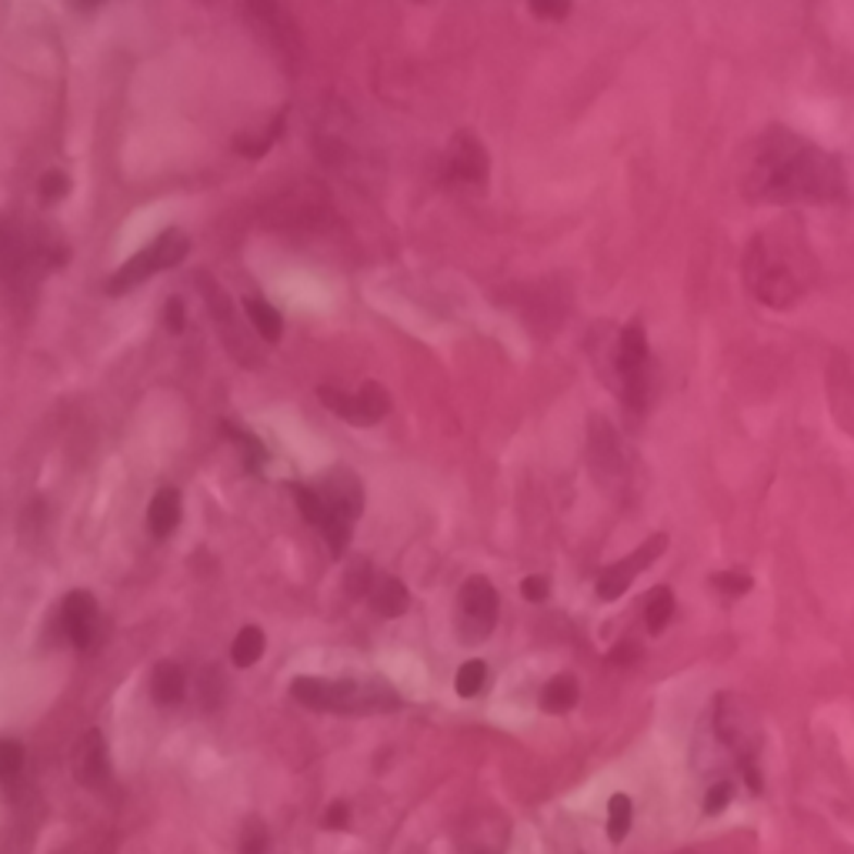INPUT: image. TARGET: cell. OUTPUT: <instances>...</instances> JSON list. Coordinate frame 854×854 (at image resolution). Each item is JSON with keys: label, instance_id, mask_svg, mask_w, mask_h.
<instances>
[{"label": "cell", "instance_id": "obj_33", "mask_svg": "<svg viewBox=\"0 0 854 854\" xmlns=\"http://www.w3.org/2000/svg\"><path fill=\"white\" fill-rule=\"evenodd\" d=\"M241 854H267V831L260 821H251L241 841Z\"/></svg>", "mask_w": 854, "mask_h": 854}, {"label": "cell", "instance_id": "obj_28", "mask_svg": "<svg viewBox=\"0 0 854 854\" xmlns=\"http://www.w3.org/2000/svg\"><path fill=\"white\" fill-rule=\"evenodd\" d=\"M711 584L718 587L721 595L737 598V595H747V591H752V574H741V571H721V574L711 577Z\"/></svg>", "mask_w": 854, "mask_h": 854}, {"label": "cell", "instance_id": "obj_8", "mask_svg": "<svg viewBox=\"0 0 854 854\" xmlns=\"http://www.w3.org/2000/svg\"><path fill=\"white\" fill-rule=\"evenodd\" d=\"M448 178L461 184H485L488 181V150L474 134L461 131L448 147Z\"/></svg>", "mask_w": 854, "mask_h": 854}, {"label": "cell", "instance_id": "obj_21", "mask_svg": "<svg viewBox=\"0 0 854 854\" xmlns=\"http://www.w3.org/2000/svg\"><path fill=\"white\" fill-rule=\"evenodd\" d=\"M595 464L605 467L608 474L621 467V444L605 420H595Z\"/></svg>", "mask_w": 854, "mask_h": 854}, {"label": "cell", "instance_id": "obj_24", "mask_svg": "<svg viewBox=\"0 0 854 854\" xmlns=\"http://www.w3.org/2000/svg\"><path fill=\"white\" fill-rule=\"evenodd\" d=\"M488 681V664L485 661H464L457 678H454V687L461 698H474V694H480V687H485Z\"/></svg>", "mask_w": 854, "mask_h": 854}, {"label": "cell", "instance_id": "obj_16", "mask_svg": "<svg viewBox=\"0 0 854 854\" xmlns=\"http://www.w3.org/2000/svg\"><path fill=\"white\" fill-rule=\"evenodd\" d=\"M577 694H581L577 681H574L571 674H558V678H551V681L545 684V691H541V708H545L548 715H568V711L577 705Z\"/></svg>", "mask_w": 854, "mask_h": 854}, {"label": "cell", "instance_id": "obj_20", "mask_svg": "<svg viewBox=\"0 0 854 854\" xmlns=\"http://www.w3.org/2000/svg\"><path fill=\"white\" fill-rule=\"evenodd\" d=\"M264 655V631L260 627H244L237 637H234V645H231V661L237 668H254Z\"/></svg>", "mask_w": 854, "mask_h": 854}, {"label": "cell", "instance_id": "obj_15", "mask_svg": "<svg viewBox=\"0 0 854 854\" xmlns=\"http://www.w3.org/2000/svg\"><path fill=\"white\" fill-rule=\"evenodd\" d=\"M244 310H247V320H251V328L267 341V344H278L281 334H284V320L281 314L267 304L264 297H247L244 301Z\"/></svg>", "mask_w": 854, "mask_h": 854}, {"label": "cell", "instance_id": "obj_27", "mask_svg": "<svg viewBox=\"0 0 854 854\" xmlns=\"http://www.w3.org/2000/svg\"><path fill=\"white\" fill-rule=\"evenodd\" d=\"M24 768V747L17 741H0V781H14Z\"/></svg>", "mask_w": 854, "mask_h": 854}, {"label": "cell", "instance_id": "obj_12", "mask_svg": "<svg viewBox=\"0 0 854 854\" xmlns=\"http://www.w3.org/2000/svg\"><path fill=\"white\" fill-rule=\"evenodd\" d=\"M181 524V491L178 488H160L147 508V527L154 538H168V534Z\"/></svg>", "mask_w": 854, "mask_h": 854}, {"label": "cell", "instance_id": "obj_22", "mask_svg": "<svg viewBox=\"0 0 854 854\" xmlns=\"http://www.w3.org/2000/svg\"><path fill=\"white\" fill-rule=\"evenodd\" d=\"M831 394H834V404L854 398V364H851L844 354L834 357V370H831ZM851 407H854V401H851ZM844 427H847V431H854V414L847 417Z\"/></svg>", "mask_w": 854, "mask_h": 854}, {"label": "cell", "instance_id": "obj_14", "mask_svg": "<svg viewBox=\"0 0 854 854\" xmlns=\"http://www.w3.org/2000/svg\"><path fill=\"white\" fill-rule=\"evenodd\" d=\"M370 605L378 614L385 618H401L411 605V595H407V587L398 581V577H385L370 587Z\"/></svg>", "mask_w": 854, "mask_h": 854}, {"label": "cell", "instance_id": "obj_38", "mask_svg": "<svg viewBox=\"0 0 854 854\" xmlns=\"http://www.w3.org/2000/svg\"><path fill=\"white\" fill-rule=\"evenodd\" d=\"M640 658V648L634 645V640H621V648L611 651V664H631Z\"/></svg>", "mask_w": 854, "mask_h": 854}, {"label": "cell", "instance_id": "obj_39", "mask_svg": "<svg viewBox=\"0 0 854 854\" xmlns=\"http://www.w3.org/2000/svg\"><path fill=\"white\" fill-rule=\"evenodd\" d=\"M325 821H328V828H347V805H341V801H334Z\"/></svg>", "mask_w": 854, "mask_h": 854}, {"label": "cell", "instance_id": "obj_2", "mask_svg": "<svg viewBox=\"0 0 854 854\" xmlns=\"http://www.w3.org/2000/svg\"><path fill=\"white\" fill-rule=\"evenodd\" d=\"M815 257L797 221H778L744 251V284L768 307H791L808 294Z\"/></svg>", "mask_w": 854, "mask_h": 854}, {"label": "cell", "instance_id": "obj_17", "mask_svg": "<svg viewBox=\"0 0 854 854\" xmlns=\"http://www.w3.org/2000/svg\"><path fill=\"white\" fill-rule=\"evenodd\" d=\"M354 404H357V417L354 424H378L388 411H391V394L381 388V385H361V391L354 394Z\"/></svg>", "mask_w": 854, "mask_h": 854}, {"label": "cell", "instance_id": "obj_9", "mask_svg": "<svg viewBox=\"0 0 854 854\" xmlns=\"http://www.w3.org/2000/svg\"><path fill=\"white\" fill-rule=\"evenodd\" d=\"M317 491H320V501H325V511H331V514H338V517H344L351 524L361 517L364 491H361V480L351 471L338 467L334 474L325 477V485H320Z\"/></svg>", "mask_w": 854, "mask_h": 854}, {"label": "cell", "instance_id": "obj_4", "mask_svg": "<svg viewBox=\"0 0 854 854\" xmlns=\"http://www.w3.org/2000/svg\"><path fill=\"white\" fill-rule=\"evenodd\" d=\"M618 374H621L624 404L631 411H645L651 394V354L640 320H631L618 338Z\"/></svg>", "mask_w": 854, "mask_h": 854}, {"label": "cell", "instance_id": "obj_37", "mask_svg": "<svg viewBox=\"0 0 854 854\" xmlns=\"http://www.w3.org/2000/svg\"><path fill=\"white\" fill-rule=\"evenodd\" d=\"M164 320H168V331L171 334H181L184 331V301H168V307H164Z\"/></svg>", "mask_w": 854, "mask_h": 854}, {"label": "cell", "instance_id": "obj_25", "mask_svg": "<svg viewBox=\"0 0 854 854\" xmlns=\"http://www.w3.org/2000/svg\"><path fill=\"white\" fill-rule=\"evenodd\" d=\"M291 491H294V501L301 508V517L307 524L320 527V521H325V501H320V491L317 488H304V485H294Z\"/></svg>", "mask_w": 854, "mask_h": 854}, {"label": "cell", "instance_id": "obj_1", "mask_svg": "<svg viewBox=\"0 0 854 854\" xmlns=\"http://www.w3.org/2000/svg\"><path fill=\"white\" fill-rule=\"evenodd\" d=\"M741 187L758 204H825L841 197L844 174L831 154L774 127L747 150Z\"/></svg>", "mask_w": 854, "mask_h": 854}, {"label": "cell", "instance_id": "obj_29", "mask_svg": "<svg viewBox=\"0 0 854 854\" xmlns=\"http://www.w3.org/2000/svg\"><path fill=\"white\" fill-rule=\"evenodd\" d=\"M200 705L207 708V711H213L221 705V698H224V684H221V674H218V668H210L204 678H200Z\"/></svg>", "mask_w": 854, "mask_h": 854}, {"label": "cell", "instance_id": "obj_11", "mask_svg": "<svg viewBox=\"0 0 854 854\" xmlns=\"http://www.w3.org/2000/svg\"><path fill=\"white\" fill-rule=\"evenodd\" d=\"M61 624H64V634L71 637L74 648H90L94 640V624H97V601L87 595V591H74L64 598V608H61Z\"/></svg>", "mask_w": 854, "mask_h": 854}, {"label": "cell", "instance_id": "obj_31", "mask_svg": "<svg viewBox=\"0 0 854 854\" xmlns=\"http://www.w3.org/2000/svg\"><path fill=\"white\" fill-rule=\"evenodd\" d=\"M731 794H734L731 781H718V784L708 791V797H705V812H708V815H721V812L731 805Z\"/></svg>", "mask_w": 854, "mask_h": 854}, {"label": "cell", "instance_id": "obj_35", "mask_svg": "<svg viewBox=\"0 0 854 854\" xmlns=\"http://www.w3.org/2000/svg\"><path fill=\"white\" fill-rule=\"evenodd\" d=\"M347 587H351L354 595H370V564H367V561H361V564L351 568Z\"/></svg>", "mask_w": 854, "mask_h": 854}, {"label": "cell", "instance_id": "obj_6", "mask_svg": "<svg viewBox=\"0 0 854 854\" xmlns=\"http://www.w3.org/2000/svg\"><path fill=\"white\" fill-rule=\"evenodd\" d=\"M664 551H668V534H651V538L640 545L637 551H631L624 561H614V564L598 577V598H601V601L621 598L627 587H631V581H634L640 571H648Z\"/></svg>", "mask_w": 854, "mask_h": 854}, {"label": "cell", "instance_id": "obj_13", "mask_svg": "<svg viewBox=\"0 0 854 854\" xmlns=\"http://www.w3.org/2000/svg\"><path fill=\"white\" fill-rule=\"evenodd\" d=\"M184 687H187V678L181 671V664L174 661H160L154 668V678H150V694L157 705H178L184 698Z\"/></svg>", "mask_w": 854, "mask_h": 854}, {"label": "cell", "instance_id": "obj_30", "mask_svg": "<svg viewBox=\"0 0 854 854\" xmlns=\"http://www.w3.org/2000/svg\"><path fill=\"white\" fill-rule=\"evenodd\" d=\"M40 200H47V204H58L61 197H68V191H71V181H68V174H61V171H47L44 178H40Z\"/></svg>", "mask_w": 854, "mask_h": 854}, {"label": "cell", "instance_id": "obj_7", "mask_svg": "<svg viewBox=\"0 0 854 854\" xmlns=\"http://www.w3.org/2000/svg\"><path fill=\"white\" fill-rule=\"evenodd\" d=\"M498 591L488 577H467L461 587V618H464V634L471 640L488 637L495 621H498Z\"/></svg>", "mask_w": 854, "mask_h": 854}, {"label": "cell", "instance_id": "obj_10", "mask_svg": "<svg viewBox=\"0 0 854 854\" xmlns=\"http://www.w3.org/2000/svg\"><path fill=\"white\" fill-rule=\"evenodd\" d=\"M71 765H74V778L84 788H103L107 784V778H111V758H107V744H103L100 731H87L77 741Z\"/></svg>", "mask_w": 854, "mask_h": 854}, {"label": "cell", "instance_id": "obj_32", "mask_svg": "<svg viewBox=\"0 0 854 854\" xmlns=\"http://www.w3.org/2000/svg\"><path fill=\"white\" fill-rule=\"evenodd\" d=\"M530 11L545 21H564L571 11V0H530Z\"/></svg>", "mask_w": 854, "mask_h": 854}, {"label": "cell", "instance_id": "obj_5", "mask_svg": "<svg viewBox=\"0 0 854 854\" xmlns=\"http://www.w3.org/2000/svg\"><path fill=\"white\" fill-rule=\"evenodd\" d=\"M715 734L741 758V765L755 761L761 752V721L755 708L741 701L737 694H721L715 701Z\"/></svg>", "mask_w": 854, "mask_h": 854}, {"label": "cell", "instance_id": "obj_19", "mask_svg": "<svg viewBox=\"0 0 854 854\" xmlns=\"http://www.w3.org/2000/svg\"><path fill=\"white\" fill-rule=\"evenodd\" d=\"M671 614H674V595L668 584H658L655 591L648 595L645 601V624L651 634H661L668 624H671Z\"/></svg>", "mask_w": 854, "mask_h": 854}, {"label": "cell", "instance_id": "obj_34", "mask_svg": "<svg viewBox=\"0 0 854 854\" xmlns=\"http://www.w3.org/2000/svg\"><path fill=\"white\" fill-rule=\"evenodd\" d=\"M224 435H231L244 451H247V457L251 461H264V448H260V441L254 438V435H247V431H241L237 424H224Z\"/></svg>", "mask_w": 854, "mask_h": 854}, {"label": "cell", "instance_id": "obj_26", "mask_svg": "<svg viewBox=\"0 0 854 854\" xmlns=\"http://www.w3.org/2000/svg\"><path fill=\"white\" fill-rule=\"evenodd\" d=\"M317 398H320V404H325L328 411H334L338 417H344V420L354 424V417H357L354 394H344V391H338V388H317Z\"/></svg>", "mask_w": 854, "mask_h": 854}, {"label": "cell", "instance_id": "obj_23", "mask_svg": "<svg viewBox=\"0 0 854 854\" xmlns=\"http://www.w3.org/2000/svg\"><path fill=\"white\" fill-rule=\"evenodd\" d=\"M631 818H634V808H631V797L627 794H614L608 801V838L618 844L627 838L631 831Z\"/></svg>", "mask_w": 854, "mask_h": 854}, {"label": "cell", "instance_id": "obj_18", "mask_svg": "<svg viewBox=\"0 0 854 854\" xmlns=\"http://www.w3.org/2000/svg\"><path fill=\"white\" fill-rule=\"evenodd\" d=\"M294 698L304 705V708H314V711H331L334 708V681H325V678H297L291 684Z\"/></svg>", "mask_w": 854, "mask_h": 854}, {"label": "cell", "instance_id": "obj_36", "mask_svg": "<svg viewBox=\"0 0 854 854\" xmlns=\"http://www.w3.org/2000/svg\"><path fill=\"white\" fill-rule=\"evenodd\" d=\"M521 595H524L527 601H545V598L551 595V584H548V577H524Z\"/></svg>", "mask_w": 854, "mask_h": 854}, {"label": "cell", "instance_id": "obj_3", "mask_svg": "<svg viewBox=\"0 0 854 854\" xmlns=\"http://www.w3.org/2000/svg\"><path fill=\"white\" fill-rule=\"evenodd\" d=\"M191 251V241L184 231H164L160 234L150 247H144L141 254H134L127 264H121L114 278L107 281V291L111 294H124L137 284H144L147 278L160 274V271H168V267H178Z\"/></svg>", "mask_w": 854, "mask_h": 854}]
</instances>
